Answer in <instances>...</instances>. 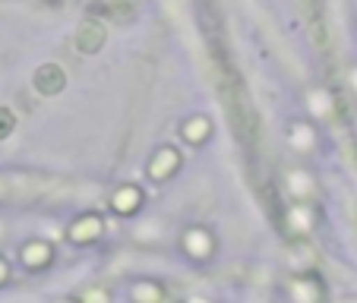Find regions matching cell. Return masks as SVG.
Segmentation results:
<instances>
[{
	"mask_svg": "<svg viewBox=\"0 0 357 303\" xmlns=\"http://www.w3.org/2000/svg\"><path fill=\"white\" fill-rule=\"evenodd\" d=\"M13 127H16V117L10 114L7 108H0V139H7V136L13 133Z\"/></svg>",
	"mask_w": 357,
	"mask_h": 303,
	"instance_id": "30bf717a",
	"label": "cell"
},
{
	"mask_svg": "<svg viewBox=\"0 0 357 303\" xmlns=\"http://www.w3.org/2000/svg\"><path fill=\"white\" fill-rule=\"evenodd\" d=\"M209 136V121L206 117H196V121H190L187 127H183V139H190V142H199V139H206Z\"/></svg>",
	"mask_w": 357,
	"mask_h": 303,
	"instance_id": "ba28073f",
	"label": "cell"
},
{
	"mask_svg": "<svg viewBox=\"0 0 357 303\" xmlns=\"http://www.w3.org/2000/svg\"><path fill=\"white\" fill-rule=\"evenodd\" d=\"M139 199H142L139 187H123L121 193L114 196V212H121V215H130V212L139 209Z\"/></svg>",
	"mask_w": 357,
	"mask_h": 303,
	"instance_id": "5b68a950",
	"label": "cell"
},
{
	"mask_svg": "<svg viewBox=\"0 0 357 303\" xmlns=\"http://www.w3.org/2000/svg\"><path fill=\"white\" fill-rule=\"evenodd\" d=\"M101 234V222L95 215H86L82 222L73 224V231H70V237H73L76 243H86V240H95V237Z\"/></svg>",
	"mask_w": 357,
	"mask_h": 303,
	"instance_id": "277c9868",
	"label": "cell"
},
{
	"mask_svg": "<svg viewBox=\"0 0 357 303\" xmlns=\"http://www.w3.org/2000/svg\"><path fill=\"white\" fill-rule=\"evenodd\" d=\"M63 82H67V76H63V70L57 67V63H45V67H38V73H35V88H38L41 95H57L63 88Z\"/></svg>",
	"mask_w": 357,
	"mask_h": 303,
	"instance_id": "6da1fadb",
	"label": "cell"
},
{
	"mask_svg": "<svg viewBox=\"0 0 357 303\" xmlns=\"http://www.w3.org/2000/svg\"><path fill=\"white\" fill-rule=\"evenodd\" d=\"M174 168H177V152H171V148H162V152L152 158V164H149V174L158 177V180H165V177H168Z\"/></svg>",
	"mask_w": 357,
	"mask_h": 303,
	"instance_id": "3957f363",
	"label": "cell"
},
{
	"mask_svg": "<svg viewBox=\"0 0 357 303\" xmlns=\"http://www.w3.org/2000/svg\"><path fill=\"white\" fill-rule=\"evenodd\" d=\"M101 45H105V26L101 22H86L76 32V47H79L82 54H95Z\"/></svg>",
	"mask_w": 357,
	"mask_h": 303,
	"instance_id": "7a4b0ae2",
	"label": "cell"
},
{
	"mask_svg": "<svg viewBox=\"0 0 357 303\" xmlns=\"http://www.w3.org/2000/svg\"><path fill=\"white\" fill-rule=\"evenodd\" d=\"M47 259H51V249H47L45 243H29V247L22 249V263H26L29 269H41Z\"/></svg>",
	"mask_w": 357,
	"mask_h": 303,
	"instance_id": "8992f818",
	"label": "cell"
},
{
	"mask_svg": "<svg viewBox=\"0 0 357 303\" xmlns=\"http://www.w3.org/2000/svg\"><path fill=\"white\" fill-rule=\"evenodd\" d=\"M139 7V0H111V10H114V16H133V10Z\"/></svg>",
	"mask_w": 357,
	"mask_h": 303,
	"instance_id": "9c48e42d",
	"label": "cell"
},
{
	"mask_svg": "<svg viewBox=\"0 0 357 303\" xmlns=\"http://www.w3.org/2000/svg\"><path fill=\"white\" fill-rule=\"evenodd\" d=\"M3 278H7V265L0 263V281H3Z\"/></svg>",
	"mask_w": 357,
	"mask_h": 303,
	"instance_id": "8fae6325",
	"label": "cell"
},
{
	"mask_svg": "<svg viewBox=\"0 0 357 303\" xmlns=\"http://www.w3.org/2000/svg\"><path fill=\"white\" fill-rule=\"evenodd\" d=\"M187 247L193 256H209V249H212V240L209 234H202V231H190L187 234Z\"/></svg>",
	"mask_w": 357,
	"mask_h": 303,
	"instance_id": "52a82bcc",
	"label": "cell"
}]
</instances>
